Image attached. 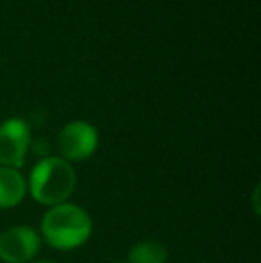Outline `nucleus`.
<instances>
[{"instance_id":"obj_7","label":"nucleus","mask_w":261,"mask_h":263,"mask_svg":"<svg viewBox=\"0 0 261 263\" xmlns=\"http://www.w3.org/2000/svg\"><path fill=\"white\" fill-rule=\"evenodd\" d=\"M127 260L129 263H167L168 251L163 243L154 242V240H143L131 247Z\"/></svg>"},{"instance_id":"obj_8","label":"nucleus","mask_w":261,"mask_h":263,"mask_svg":"<svg viewBox=\"0 0 261 263\" xmlns=\"http://www.w3.org/2000/svg\"><path fill=\"white\" fill-rule=\"evenodd\" d=\"M31 263H57V261H52V260H39V261H31Z\"/></svg>"},{"instance_id":"obj_2","label":"nucleus","mask_w":261,"mask_h":263,"mask_svg":"<svg viewBox=\"0 0 261 263\" xmlns=\"http://www.w3.org/2000/svg\"><path fill=\"white\" fill-rule=\"evenodd\" d=\"M77 184V176L72 163L63 158H45L36 163L29 176L27 190L32 199L43 206L63 204L73 194Z\"/></svg>"},{"instance_id":"obj_1","label":"nucleus","mask_w":261,"mask_h":263,"mask_svg":"<svg viewBox=\"0 0 261 263\" xmlns=\"http://www.w3.org/2000/svg\"><path fill=\"white\" fill-rule=\"evenodd\" d=\"M91 217L72 202L50 206L42 218V236L50 247L70 251L83 246L91 235Z\"/></svg>"},{"instance_id":"obj_3","label":"nucleus","mask_w":261,"mask_h":263,"mask_svg":"<svg viewBox=\"0 0 261 263\" xmlns=\"http://www.w3.org/2000/svg\"><path fill=\"white\" fill-rule=\"evenodd\" d=\"M98 145V135L93 125L88 122L75 120L70 122L59 133L57 147H59L61 158L66 161H83L90 158L97 151Z\"/></svg>"},{"instance_id":"obj_5","label":"nucleus","mask_w":261,"mask_h":263,"mask_svg":"<svg viewBox=\"0 0 261 263\" xmlns=\"http://www.w3.org/2000/svg\"><path fill=\"white\" fill-rule=\"evenodd\" d=\"M31 135L20 118H9L0 125V166L20 168L25 161Z\"/></svg>"},{"instance_id":"obj_6","label":"nucleus","mask_w":261,"mask_h":263,"mask_svg":"<svg viewBox=\"0 0 261 263\" xmlns=\"http://www.w3.org/2000/svg\"><path fill=\"white\" fill-rule=\"evenodd\" d=\"M27 194V183L18 168L0 166V210L18 206Z\"/></svg>"},{"instance_id":"obj_4","label":"nucleus","mask_w":261,"mask_h":263,"mask_svg":"<svg viewBox=\"0 0 261 263\" xmlns=\"http://www.w3.org/2000/svg\"><path fill=\"white\" fill-rule=\"evenodd\" d=\"M42 238L29 226H13L0 235V260L6 263H27L38 254Z\"/></svg>"}]
</instances>
